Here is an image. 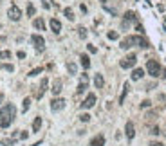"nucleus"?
Wrapping results in <instances>:
<instances>
[{"label": "nucleus", "mask_w": 166, "mask_h": 146, "mask_svg": "<svg viewBox=\"0 0 166 146\" xmlns=\"http://www.w3.org/2000/svg\"><path fill=\"white\" fill-rule=\"evenodd\" d=\"M16 117V108L13 103H5L2 108H0V128H9L11 123L14 121Z\"/></svg>", "instance_id": "1"}, {"label": "nucleus", "mask_w": 166, "mask_h": 146, "mask_svg": "<svg viewBox=\"0 0 166 146\" xmlns=\"http://www.w3.org/2000/svg\"><path fill=\"white\" fill-rule=\"evenodd\" d=\"M146 70H148V74L152 76V78H157V76H161V65H159V61L157 60H148L146 61Z\"/></svg>", "instance_id": "2"}, {"label": "nucleus", "mask_w": 166, "mask_h": 146, "mask_svg": "<svg viewBox=\"0 0 166 146\" xmlns=\"http://www.w3.org/2000/svg\"><path fill=\"white\" fill-rule=\"evenodd\" d=\"M136 61H137V56L132 52V54H128V56H125L121 61H119V65H121V69H132L134 65H136Z\"/></svg>", "instance_id": "3"}, {"label": "nucleus", "mask_w": 166, "mask_h": 146, "mask_svg": "<svg viewBox=\"0 0 166 146\" xmlns=\"http://www.w3.org/2000/svg\"><path fill=\"white\" fill-rule=\"evenodd\" d=\"M7 16H9V20L18 22V20L22 18V11H20V7H18V5H11V7L7 9Z\"/></svg>", "instance_id": "4"}, {"label": "nucleus", "mask_w": 166, "mask_h": 146, "mask_svg": "<svg viewBox=\"0 0 166 146\" xmlns=\"http://www.w3.org/2000/svg\"><path fill=\"white\" fill-rule=\"evenodd\" d=\"M31 43H33L38 51H43V49H45V40H43V36H40V34H33V36H31Z\"/></svg>", "instance_id": "5"}, {"label": "nucleus", "mask_w": 166, "mask_h": 146, "mask_svg": "<svg viewBox=\"0 0 166 146\" xmlns=\"http://www.w3.org/2000/svg\"><path fill=\"white\" fill-rule=\"evenodd\" d=\"M65 108V99L63 98H54L52 101H51V110L52 112H60V110H63Z\"/></svg>", "instance_id": "6"}, {"label": "nucleus", "mask_w": 166, "mask_h": 146, "mask_svg": "<svg viewBox=\"0 0 166 146\" xmlns=\"http://www.w3.org/2000/svg\"><path fill=\"white\" fill-rule=\"evenodd\" d=\"M94 105H96V94H92V92H90V94L85 98V101H83L80 107H81L83 110H87V108H92Z\"/></svg>", "instance_id": "7"}, {"label": "nucleus", "mask_w": 166, "mask_h": 146, "mask_svg": "<svg viewBox=\"0 0 166 146\" xmlns=\"http://www.w3.org/2000/svg\"><path fill=\"white\" fill-rule=\"evenodd\" d=\"M132 38H134V45H139V47H143V49H148V47H150V42H148L145 36H139V34H137V36H132Z\"/></svg>", "instance_id": "8"}, {"label": "nucleus", "mask_w": 166, "mask_h": 146, "mask_svg": "<svg viewBox=\"0 0 166 146\" xmlns=\"http://www.w3.org/2000/svg\"><path fill=\"white\" fill-rule=\"evenodd\" d=\"M125 132H127L128 141H132V139H134V135H136V126H134V123H132V121H128V123L125 125Z\"/></svg>", "instance_id": "9"}, {"label": "nucleus", "mask_w": 166, "mask_h": 146, "mask_svg": "<svg viewBox=\"0 0 166 146\" xmlns=\"http://www.w3.org/2000/svg\"><path fill=\"white\" fill-rule=\"evenodd\" d=\"M89 146H105V135H103V134H98L96 137L90 139Z\"/></svg>", "instance_id": "10"}, {"label": "nucleus", "mask_w": 166, "mask_h": 146, "mask_svg": "<svg viewBox=\"0 0 166 146\" xmlns=\"http://www.w3.org/2000/svg\"><path fill=\"white\" fill-rule=\"evenodd\" d=\"M49 25H51V31H52V33H56V34L61 31V22H60L58 18H51Z\"/></svg>", "instance_id": "11"}, {"label": "nucleus", "mask_w": 166, "mask_h": 146, "mask_svg": "<svg viewBox=\"0 0 166 146\" xmlns=\"http://www.w3.org/2000/svg\"><path fill=\"white\" fill-rule=\"evenodd\" d=\"M47 85H49V79L47 78H43L42 81H40V90H38V94H36V98L40 99L43 94H45V90H47Z\"/></svg>", "instance_id": "12"}, {"label": "nucleus", "mask_w": 166, "mask_h": 146, "mask_svg": "<svg viewBox=\"0 0 166 146\" xmlns=\"http://www.w3.org/2000/svg\"><path fill=\"white\" fill-rule=\"evenodd\" d=\"M33 25H34V29H38V31H45V22H43V18H34L33 20Z\"/></svg>", "instance_id": "13"}, {"label": "nucleus", "mask_w": 166, "mask_h": 146, "mask_svg": "<svg viewBox=\"0 0 166 146\" xmlns=\"http://www.w3.org/2000/svg\"><path fill=\"white\" fill-rule=\"evenodd\" d=\"M132 45H134V38H132V36H127V38L121 42V45H119V47H121V49H130Z\"/></svg>", "instance_id": "14"}, {"label": "nucleus", "mask_w": 166, "mask_h": 146, "mask_svg": "<svg viewBox=\"0 0 166 146\" xmlns=\"http://www.w3.org/2000/svg\"><path fill=\"white\" fill-rule=\"evenodd\" d=\"M51 90H52V94H54V96H58V94L61 92V79H54V83H52V89H51Z\"/></svg>", "instance_id": "15"}, {"label": "nucleus", "mask_w": 166, "mask_h": 146, "mask_svg": "<svg viewBox=\"0 0 166 146\" xmlns=\"http://www.w3.org/2000/svg\"><path fill=\"white\" fill-rule=\"evenodd\" d=\"M143 76H145V70H143V69H134V70H132V79H134V81L141 79Z\"/></svg>", "instance_id": "16"}, {"label": "nucleus", "mask_w": 166, "mask_h": 146, "mask_svg": "<svg viewBox=\"0 0 166 146\" xmlns=\"http://www.w3.org/2000/svg\"><path fill=\"white\" fill-rule=\"evenodd\" d=\"M94 85H96V89H103L105 79H103V76H101V74H96V76H94Z\"/></svg>", "instance_id": "17"}, {"label": "nucleus", "mask_w": 166, "mask_h": 146, "mask_svg": "<svg viewBox=\"0 0 166 146\" xmlns=\"http://www.w3.org/2000/svg\"><path fill=\"white\" fill-rule=\"evenodd\" d=\"M136 20H137V14H136L134 11H127V13H125V22H127V23H128V22H136Z\"/></svg>", "instance_id": "18"}, {"label": "nucleus", "mask_w": 166, "mask_h": 146, "mask_svg": "<svg viewBox=\"0 0 166 146\" xmlns=\"http://www.w3.org/2000/svg\"><path fill=\"white\" fill-rule=\"evenodd\" d=\"M80 61H81L83 69H89V67H90V58H89L87 54H81V56H80Z\"/></svg>", "instance_id": "19"}, {"label": "nucleus", "mask_w": 166, "mask_h": 146, "mask_svg": "<svg viewBox=\"0 0 166 146\" xmlns=\"http://www.w3.org/2000/svg\"><path fill=\"white\" fill-rule=\"evenodd\" d=\"M87 89H89V83H87V81H81V83L78 85V89H76V94L80 96V94H83V92H87Z\"/></svg>", "instance_id": "20"}, {"label": "nucleus", "mask_w": 166, "mask_h": 146, "mask_svg": "<svg viewBox=\"0 0 166 146\" xmlns=\"http://www.w3.org/2000/svg\"><path fill=\"white\" fill-rule=\"evenodd\" d=\"M42 128V117L38 116V117H34V121H33V132H38Z\"/></svg>", "instance_id": "21"}, {"label": "nucleus", "mask_w": 166, "mask_h": 146, "mask_svg": "<svg viewBox=\"0 0 166 146\" xmlns=\"http://www.w3.org/2000/svg\"><path fill=\"white\" fill-rule=\"evenodd\" d=\"M63 14H65L67 20H74V11H72V7H65V9H63Z\"/></svg>", "instance_id": "22"}, {"label": "nucleus", "mask_w": 166, "mask_h": 146, "mask_svg": "<svg viewBox=\"0 0 166 146\" xmlns=\"http://www.w3.org/2000/svg\"><path fill=\"white\" fill-rule=\"evenodd\" d=\"M34 13H36V9H34V5L29 2V4H27V16H34Z\"/></svg>", "instance_id": "23"}, {"label": "nucleus", "mask_w": 166, "mask_h": 146, "mask_svg": "<svg viewBox=\"0 0 166 146\" xmlns=\"http://www.w3.org/2000/svg\"><path fill=\"white\" fill-rule=\"evenodd\" d=\"M127 94H128V83H125V87H123V94H121V98H119V103H123V101H125Z\"/></svg>", "instance_id": "24"}, {"label": "nucleus", "mask_w": 166, "mask_h": 146, "mask_svg": "<svg viewBox=\"0 0 166 146\" xmlns=\"http://www.w3.org/2000/svg\"><path fill=\"white\" fill-rule=\"evenodd\" d=\"M29 107H31V98H25V99H23V105H22V110H23V112H27V110H29Z\"/></svg>", "instance_id": "25"}, {"label": "nucleus", "mask_w": 166, "mask_h": 146, "mask_svg": "<svg viewBox=\"0 0 166 146\" xmlns=\"http://www.w3.org/2000/svg\"><path fill=\"white\" fill-rule=\"evenodd\" d=\"M78 34H80L81 40H85V38H87V29H85V27H78Z\"/></svg>", "instance_id": "26"}, {"label": "nucleus", "mask_w": 166, "mask_h": 146, "mask_svg": "<svg viewBox=\"0 0 166 146\" xmlns=\"http://www.w3.org/2000/svg\"><path fill=\"white\" fill-rule=\"evenodd\" d=\"M0 67H2L4 70H7V72H13V70H14V65H11V63H2Z\"/></svg>", "instance_id": "27"}, {"label": "nucleus", "mask_w": 166, "mask_h": 146, "mask_svg": "<svg viewBox=\"0 0 166 146\" xmlns=\"http://www.w3.org/2000/svg\"><path fill=\"white\" fill-rule=\"evenodd\" d=\"M42 70H43L42 67H36V69H33V70H29V76H31V78H34V76H38V74H40Z\"/></svg>", "instance_id": "28"}, {"label": "nucleus", "mask_w": 166, "mask_h": 146, "mask_svg": "<svg viewBox=\"0 0 166 146\" xmlns=\"http://www.w3.org/2000/svg\"><path fill=\"white\" fill-rule=\"evenodd\" d=\"M0 144L2 146H13L14 144V139H0Z\"/></svg>", "instance_id": "29"}, {"label": "nucleus", "mask_w": 166, "mask_h": 146, "mask_svg": "<svg viewBox=\"0 0 166 146\" xmlns=\"http://www.w3.org/2000/svg\"><path fill=\"white\" fill-rule=\"evenodd\" d=\"M9 58H11L9 51H0V60H9Z\"/></svg>", "instance_id": "30"}, {"label": "nucleus", "mask_w": 166, "mask_h": 146, "mask_svg": "<svg viewBox=\"0 0 166 146\" xmlns=\"http://www.w3.org/2000/svg\"><path fill=\"white\" fill-rule=\"evenodd\" d=\"M107 36H108V40H117V38H119V34H117L116 31H108Z\"/></svg>", "instance_id": "31"}, {"label": "nucleus", "mask_w": 166, "mask_h": 146, "mask_svg": "<svg viewBox=\"0 0 166 146\" xmlns=\"http://www.w3.org/2000/svg\"><path fill=\"white\" fill-rule=\"evenodd\" d=\"M67 69H69V72H70V74H76V65H74V63H70V61H69V63H67Z\"/></svg>", "instance_id": "32"}, {"label": "nucleus", "mask_w": 166, "mask_h": 146, "mask_svg": "<svg viewBox=\"0 0 166 146\" xmlns=\"http://www.w3.org/2000/svg\"><path fill=\"white\" fill-rule=\"evenodd\" d=\"M80 121H81V123H89V121H90V116H89V114H81V116H80Z\"/></svg>", "instance_id": "33"}, {"label": "nucleus", "mask_w": 166, "mask_h": 146, "mask_svg": "<svg viewBox=\"0 0 166 146\" xmlns=\"http://www.w3.org/2000/svg\"><path fill=\"white\" fill-rule=\"evenodd\" d=\"M150 134H152V135H159V134H161V132H159V128H157V126H154V128H152V132H150Z\"/></svg>", "instance_id": "34"}, {"label": "nucleus", "mask_w": 166, "mask_h": 146, "mask_svg": "<svg viewBox=\"0 0 166 146\" xmlns=\"http://www.w3.org/2000/svg\"><path fill=\"white\" fill-rule=\"evenodd\" d=\"M18 137H20V139H27L29 134H27V132H22V134H18Z\"/></svg>", "instance_id": "35"}, {"label": "nucleus", "mask_w": 166, "mask_h": 146, "mask_svg": "<svg viewBox=\"0 0 166 146\" xmlns=\"http://www.w3.org/2000/svg\"><path fill=\"white\" fill-rule=\"evenodd\" d=\"M16 56H18L20 60H23V58H25V52H23V51H18V54H16Z\"/></svg>", "instance_id": "36"}, {"label": "nucleus", "mask_w": 166, "mask_h": 146, "mask_svg": "<svg viewBox=\"0 0 166 146\" xmlns=\"http://www.w3.org/2000/svg\"><path fill=\"white\" fill-rule=\"evenodd\" d=\"M141 107H143V108H146V107H150V101H148V99H145V101L141 103Z\"/></svg>", "instance_id": "37"}, {"label": "nucleus", "mask_w": 166, "mask_h": 146, "mask_svg": "<svg viewBox=\"0 0 166 146\" xmlns=\"http://www.w3.org/2000/svg\"><path fill=\"white\" fill-rule=\"evenodd\" d=\"M42 5H43L45 9H49V7H51V4H49V0H43V4H42Z\"/></svg>", "instance_id": "38"}, {"label": "nucleus", "mask_w": 166, "mask_h": 146, "mask_svg": "<svg viewBox=\"0 0 166 146\" xmlns=\"http://www.w3.org/2000/svg\"><path fill=\"white\" fill-rule=\"evenodd\" d=\"M137 31H139V33H141V34H143V33H145V29H143V25H141V23H137Z\"/></svg>", "instance_id": "39"}, {"label": "nucleus", "mask_w": 166, "mask_h": 146, "mask_svg": "<svg viewBox=\"0 0 166 146\" xmlns=\"http://www.w3.org/2000/svg\"><path fill=\"white\" fill-rule=\"evenodd\" d=\"M81 81H87V83H89V78H87V74H81Z\"/></svg>", "instance_id": "40"}, {"label": "nucleus", "mask_w": 166, "mask_h": 146, "mask_svg": "<svg viewBox=\"0 0 166 146\" xmlns=\"http://www.w3.org/2000/svg\"><path fill=\"white\" fill-rule=\"evenodd\" d=\"M161 76H163V78L166 79V69H164V70H161Z\"/></svg>", "instance_id": "41"}, {"label": "nucleus", "mask_w": 166, "mask_h": 146, "mask_svg": "<svg viewBox=\"0 0 166 146\" xmlns=\"http://www.w3.org/2000/svg\"><path fill=\"white\" fill-rule=\"evenodd\" d=\"M150 146H163V144H161V143H152Z\"/></svg>", "instance_id": "42"}, {"label": "nucleus", "mask_w": 166, "mask_h": 146, "mask_svg": "<svg viewBox=\"0 0 166 146\" xmlns=\"http://www.w3.org/2000/svg\"><path fill=\"white\" fill-rule=\"evenodd\" d=\"M2 101H4V94H0V103H2Z\"/></svg>", "instance_id": "43"}, {"label": "nucleus", "mask_w": 166, "mask_h": 146, "mask_svg": "<svg viewBox=\"0 0 166 146\" xmlns=\"http://www.w3.org/2000/svg\"><path fill=\"white\" fill-rule=\"evenodd\" d=\"M101 2H107V0H101Z\"/></svg>", "instance_id": "44"}, {"label": "nucleus", "mask_w": 166, "mask_h": 146, "mask_svg": "<svg viewBox=\"0 0 166 146\" xmlns=\"http://www.w3.org/2000/svg\"><path fill=\"white\" fill-rule=\"evenodd\" d=\"M0 2H2V0H0Z\"/></svg>", "instance_id": "45"}]
</instances>
